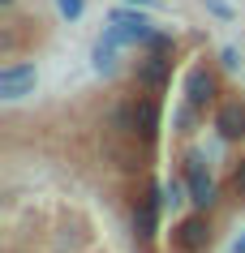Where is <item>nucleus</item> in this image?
<instances>
[{
	"mask_svg": "<svg viewBox=\"0 0 245 253\" xmlns=\"http://www.w3.org/2000/svg\"><path fill=\"white\" fill-rule=\"evenodd\" d=\"M150 35H155V30H150V22L142 13H112V26H108L103 39L121 47V43H142V39H150Z\"/></svg>",
	"mask_w": 245,
	"mask_h": 253,
	"instance_id": "f257e3e1",
	"label": "nucleus"
},
{
	"mask_svg": "<svg viewBox=\"0 0 245 253\" xmlns=\"http://www.w3.org/2000/svg\"><path fill=\"white\" fill-rule=\"evenodd\" d=\"M206 245H211V227H206V219H185V223L172 232V253H202Z\"/></svg>",
	"mask_w": 245,
	"mask_h": 253,
	"instance_id": "f03ea898",
	"label": "nucleus"
},
{
	"mask_svg": "<svg viewBox=\"0 0 245 253\" xmlns=\"http://www.w3.org/2000/svg\"><path fill=\"white\" fill-rule=\"evenodd\" d=\"M35 82H39V73H35V65H9L0 69V94L13 103V99H26L30 90H35Z\"/></svg>",
	"mask_w": 245,
	"mask_h": 253,
	"instance_id": "7ed1b4c3",
	"label": "nucleus"
},
{
	"mask_svg": "<svg viewBox=\"0 0 245 253\" xmlns=\"http://www.w3.org/2000/svg\"><path fill=\"white\" fill-rule=\"evenodd\" d=\"M185 180H190V202L194 206H211V202H215V180L206 176V168H202L198 155L185 163Z\"/></svg>",
	"mask_w": 245,
	"mask_h": 253,
	"instance_id": "20e7f679",
	"label": "nucleus"
},
{
	"mask_svg": "<svg viewBox=\"0 0 245 253\" xmlns=\"http://www.w3.org/2000/svg\"><path fill=\"white\" fill-rule=\"evenodd\" d=\"M211 99H215V78H211V69L206 65L190 69V78H185V103L190 107H206Z\"/></svg>",
	"mask_w": 245,
	"mask_h": 253,
	"instance_id": "39448f33",
	"label": "nucleus"
},
{
	"mask_svg": "<svg viewBox=\"0 0 245 253\" xmlns=\"http://www.w3.org/2000/svg\"><path fill=\"white\" fill-rule=\"evenodd\" d=\"M168 73H172V60L168 52H150L142 65H138V82L147 86V90H163L168 86Z\"/></svg>",
	"mask_w": 245,
	"mask_h": 253,
	"instance_id": "423d86ee",
	"label": "nucleus"
},
{
	"mask_svg": "<svg viewBox=\"0 0 245 253\" xmlns=\"http://www.w3.org/2000/svg\"><path fill=\"white\" fill-rule=\"evenodd\" d=\"M215 129L224 137H245V107H241V99H232V103H224L219 107V116H215Z\"/></svg>",
	"mask_w": 245,
	"mask_h": 253,
	"instance_id": "0eeeda50",
	"label": "nucleus"
},
{
	"mask_svg": "<svg viewBox=\"0 0 245 253\" xmlns=\"http://www.w3.org/2000/svg\"><path fill=\"white\" fill-rule=\"evenodd\" d=\"M155 129H159V107H155V99H138L134 103V133L142 137H155Z\"/></svg>",
	"mask_w": 245,
	"mask_h": 253,
	"instance_id": "6e6552de",
	"label": "nucleus"
},
{
	"mask_svg": "<svg viewBox=\"0 0 245 253\" xmlns=\"http://www.w3.org/2000/svg\"><path fill=\"white\" fill-rule=\"evenodd\" d=\"M155 214H159V193L150 189L147 198H142V206H138V214H134V227H138V236H142V240L155 236Z\"/></svg>",
	"mask_w": 245,
	"mask_h": 253,
	"instance_id": "1a4fd4ad",
	"label": "nucleus"
},
{
	"mask_svg": "<svg viewBox=\"0 0 245 253\" xmlns=\"http://www.w3.org/2000/svg\"><path fill=\"white\" fill-rule=\"evenodd\" d=\"M112 56H116V43H99V47H95V65L99 69H112Z\"/></svg>",
	"mask_w": 245,
	"mask_h": 253,
	"instance_id": "9d476101",
	"label": "nucleus"
},
{
	"mask_svg": "<svg viewBox=\"0 0 245 253\" xmlns=\"http://www.w3.org/2000/svg\"><path fill=\"white\" fill-rule=\"evenodd\" d=\"M60 13H65V17H78L82 13V0H60Z\"/></svg>",
	"mask_w": 245,
	"mask_h": 253,
	"instance_id": "9b49d317",
	"label": "nucleus"
},
{
	"mask_svg": "<svg viewBox=\"0 0 245 253\" xmlns=\"http://www.w3.org/2000/svg\"><path fill=\"white\" fill-rule=\"evenodd\" d=\"M237 189H245V163H241V172H237Z\"/></svg>",
	"mask_w": 245,
	"mask_h": 253,
	"instance_id": "f8f14e48",
	"label": "nucleus"
},
{
	"mask_svg": "<svg viewBox=\"0 0 245 253\" xmlns=\"http://www.w3.org/2000/svg\"><path fill=\"white\" fill-rule=\"evenodd\" d=\"M232 253H245V240H237V249H232Z\"/></svg>",
	"mask_w": 245,
	"mask_h": 253,
	"instance_id": "ddd939ff",
	"label": "nucleus"
},
{
	"mask_svg": "<svg viewBox=\"0 0 245 253\" xmlns=\"http://www.w3.org/2000/svg\"><path fill=\"white\" fill-rule=\"evenodd\" d=\"M0 4H9V0H0Z\"/></svg>",
	"mask_w": 245,
	"mask_h": 253,
	"instance_id": "4468645a",
	"label": "nucleus"
}]
</instances>
